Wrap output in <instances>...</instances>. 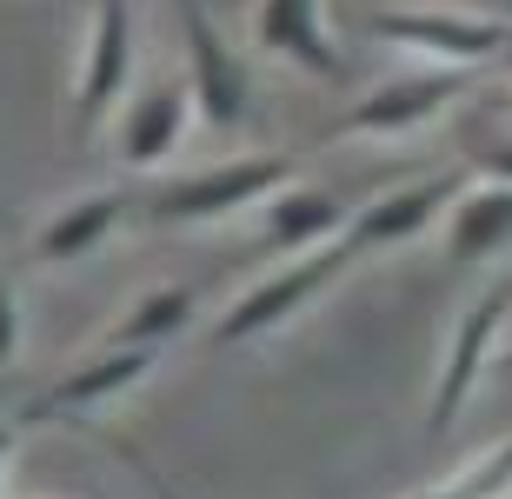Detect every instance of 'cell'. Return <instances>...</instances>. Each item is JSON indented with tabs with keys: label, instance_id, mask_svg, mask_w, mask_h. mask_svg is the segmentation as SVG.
I'll return each mask as SVG.
<instances>
[{
	"label": "cell",
	"instance_id": "cell-1",
	"mask_svg": "<svg viewBox=\"0 0 512 499\" xmlns=\"http://www.w3.org/2000/svg\"><path fill=\"white\" fill-rule=\"evenodd\" d=\"M360 260V247L353 240H333V247H320V253H306V260H293V267H280V273H266V280H253L240 300H233L220 320H213V346H247V340H266L273 327H286L300 307H313L333 280H340L346 267Z\"/></svg>",
	"mask_w": 512,
	"mask_h": 499
},
{
	"label": "cell",
	"instance_id": "cell-2",
	"mask_svg": "<svg viewBox=\"0 0 512 499\" xmlns=\"http://www.w3.org/2000/svg\"><path fill=\"white\" fill-rule=\"evenodd\" d=\"M293 154H247V160H220V167L180 173L147 200L153 227H207V220H227V213L266 200L273 187H286Z\"/></svg>",
	"mask_w": 512,
	"mask_h": 499
},
{
	"label": "cell",
	"instance_id": "cell-3",
	"mask_svg": "<svg viewBox=\"0 0 512 499\" xmlns=\"http://www.w3.org/2000/svg\"><path fill=\"white\" fill-rule=\"evenodd\" d=\"M466 87H473V67H419V74H393L366 100H353L313 147H340V140H399V134H413V127H426V120H439Z\"/></svg>",
	"mask_w": 512,
	"mask_h": 499
},
{
	"label": "cell",
	"instance_id": "cell-4",
	"mask_svg": "<svg viewBox=\"0 0 512 499\" xmlns=\"http://www.w3.org/2000/svg\"><path fill=\"white\" fill-rule=\"evenodd\" d=\"M180 7V40H187V94L200 107V127L213 134H233L240 120H253V67L247 54H233L227 34L213 27V14L200 0H173Z\"/></svg>",
	"mask_w": 512,
	"mask_h": 499
},
{
	"label": "cell",
	"instance_id": "cell-5",
	"mask_svg": "<svg viewBox=\"0 0 512 499\" xmlns=\"http://www.w3.org/2000/svg\"><path fill=\"white\" fill-rule=\"evenodd\" d=\"M366 34L406 54H426L439 67H486L512 47V20L486 14H439V7H380L366 14Z\"/></svg>",
	"mask_w": 512,
	"mask_h": 499
},
{
	"label": "cell",
	"instance_id": "cell-6",
	"mask_svg": "<svg viewBox=\"0 0 512 499\" xmlns=\"http://www.w3.org/2000/svg\"><path fill=\"white\" fill-rule=\"evenodd\" d=\"M127 80H133V0H94V27H87L74 80V134H94L107 107L127 94Z\"/></svg>",
	"mask_w": 512,
	"mask_h": 499
},
{
	"label": "cell",
	"instance_id": "cell-7",
	"mask_svg": "<svg viewBox=\"0 0 512 499\" xmlns=\"http://www.w3.org/2000/svg\"><path fill=\"white\" fill-rule=\"evenodd\" d=\"M459 193H466V173H433V180H413V187H393V193H380L373 207H360L353 213V247H360V260L366 253H380V247H399V240H419L426 227H439L446 220V207H453Z\"/></svg>",
	"mask_w": 512,
	"mask_h": 499
},
{
	"label": "cell",
	"instance_id": "cell-8",
	"mask_svg": "<svg viewBox=\"0 0 512 499\" xmlns=\"http://www.w3.org/2000/svg\"><path fill=\"white\" fill-rule=\"evenodd\" d=\"M153 346H100V360L74 366V373H60L40 400L20 406V420H74V413H94V406L120 400L127 386H140L153 373Z\"/></svg>",
	"mask_w": 512,
	"mask_h": 499
},
{
	"label": "cell",
	"instance_id": "cell-9",
	"mask_svg": "<svg viewBox=\"0 0 512 499\" xmlns=\"http://www.w3.org/2000/svg\"><path fill=\"white\" fill-rule=\"evenodd\" d=\"M506 307H512V280H499V287H486L473 300V313L459 320L453 346H446V366H439V386H433V413H426V433H433V440L459 420V406H466V393H473L479 366H486V353H493V333H499V320H506Z\"/></svg>",
	"mask_w": 512,
	"mask_h": 499
},
{
	"label": "cell",
	"instance_id": "cell-10",
	"mask_svg": "<svg viewBox=\"0 0 512 499\" xmlns=\"http://www.w3.org/2000/svg\"><path fill=\"white\" fill-rule=\"evenodd\" d=\"M253 40H260V54L273 60H293L300 74L313 80H346V60L326 34V14L320 0H260V14H253Z\"/></svg>",
	"mask_w": 512,
	"mask_h": 499
},
{
	"label": "cell",
	"instance_id": "cell-11",
	"mask_svg": "<svg viewBox=\"0 0 512 499\" xmlns=\"http://www.w3.org/2000/svg\"><path fill=\"white\" fill-rule=\"evenodd\" d=\"M187 120H193V94L187 80H160V87H147V94L127 107V120H120V160L127 167H160V160H173V147L187 140Z\"/></svg>",
	"mask_w": 512,
	"mask_h": 499
},
{
	"label": "cell",
	"instance_id": "cell-12",
	"mask_svg": "<svg viewBox=\"0 0 512 499\" xmlns=\"http://www.w3.org/2000/svg\"><path fill=\"white\" fill-rule=\"evenodd\" d=\"M439 227H446V233H439V247H446L453 267H473V260H486V253L512 247V180L479 187V193H459Z\"/></svg>",
	"mask_w": 512,
	"mask_h": 499
},
{
	"label": "cell",
	"instance_id": "cell-13",
	"mask_svg": "<svg viewBox=\"0 0 512 499\" xmlns=\"http://www.w3.org/2000/svg\"><path fill=\"white\" fill-rule=\"evenodd\" d=\"M127 220V193H87V200H67V207L34 233V267H67V260H87L94 247H107V233Z\"/></svg>",
	"mask_w": 512,
	"mask_h": 499
},
{
	"label": "cell",
	"instance_id": "cell-14",
	"mask_svg": "<svg viewBox=\"0 0 512 499\" xmlns=\"http://www.w3.org/2000/svg\"><path fill=\"white\" fill-rule=\"evenodd\" d=\"M346 227V207L340 193H320V187H300V193H266V253H300V247H320Z\"/></svg>",
	"mask_w": 512,
	"mask_h": 499
},
{
	"label": "cell",
	"instance_id": "cell-15",
	"mask_svg": "<svg viewBox=\"0 0 512 499\" xmlns=\"http://www.w3.org/2000/svg\"><path fill=\"white\" fill-rule=\"evenodd\" d=\"M193 307H200V293H193V287H160V293H147L140 307L120 313L114 333H107V346H153V353H160L167 340L187 333Z\"/></svg>",
	"mask_w": 512,
	"mask_h": 499
},
{
	"label": "cell",
	"instance_id": "cell-16",
	"mask_svg": "<svg viewBox=\"0 0 512 499\" xmlns=\"http://www.w3.org/2000/svg\"><path fill=\"white\" fill-rule=\"evenodd\" d=\"M512 493V440L493 446L486 460H473L466 473H453L446 486H433V493H419V499H506Z\"/></svg>",
	"mask_w": 512,
	"mask_h": 499
},
{
	"label": "cell",
	"instance_id": "cell-17",
	"mask_svg": "<svg viewBox=\"0 0 512 499\" xmlns=\"http://www.w3.org/2000/svg\"><path fill=\"white\" fill-rule=\"evenodd\" d=\"M20 353V300H14V287L0 280V366Z\"/></svg>",
	"mask_w": 512,
	"mask_h": 499
},
{
	"label": "cell",
	"instance_id": "cell-18",
	"mask_svg": "<svg viewBox=\"0 0 512 499\" xmlns=\"http://www.w3.org/2000/svg\"><path fill=\"white\" fill-rule=\"evenodd\" d=\"M479 167L493 173V180H512V147H493V154H479Z\"/></svg>",
	"mask_w": 512,
	"mask_h": 499
},
{
	"label": "cell",
	"instance_id": "cell-19",
	"mask_svg": "<svg viewBox=\"0 0 512 499\" xmlns=\"http://www.w3.org/2000/svg\"><path fill=\"white\" fill-rule=\"evenodd\" d=\"M7 453H14V433L0 426V473H7Z\"/></svg>",
	"mask_w": 512,
	"mask_h": 499
},
{
	"label": "cell",
	"instance_id": "cell-20",
	"mask_svg": "<svg viewBox=\"0 0 512 499\" xmlns=\"http://www.w3.org/2000/svg\"><path fill=\"white\" fill-rule=\"evenodd\" d=\"M506 366H512V353H506Z\"/></svg>",
	"mask_w": 512,
	"mask_h": 499
}]
</instances>
